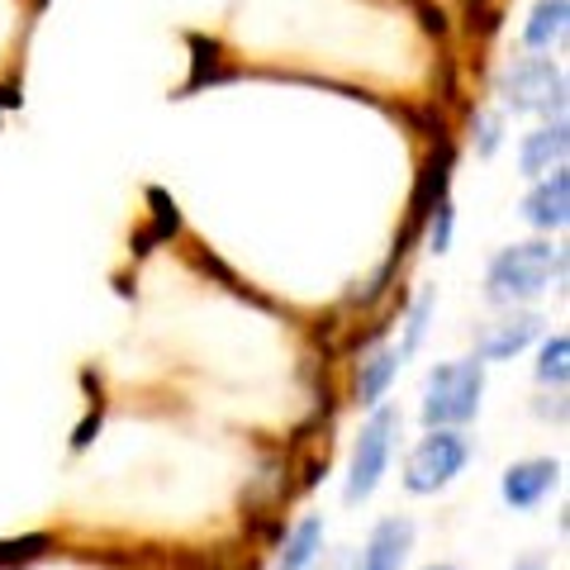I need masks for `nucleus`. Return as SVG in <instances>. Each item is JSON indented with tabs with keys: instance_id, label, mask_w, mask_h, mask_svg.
<instances>
[{
	"instance_id": "obj_1",
	"label": "nucleus",
	"mask_w": 570,
	"mask_h": 570,
	"mask_svg": "<svg viewBox=\"0 0 570 570\" xmlns=\"http://www.w3.org/2000/svg\"><path fill=\"white\" fill-rule=\"evenodd\" d=\"M566 276V253L551 243H519V247H504L494 262H490V276H485V291L494 305H523V299H538L551 281Z\"/></svg>"
},
{
	"instance_id": "obj_2",
	"label": "nucleus",
	"mask_w": 570,
	"mask_h": 570,
	"mask_svg": "<svg viewBox=\"0 0 570 570\" xmlns=\"http://www.w3.org/2000/svg\"><path fill=\"white\" fill-rule=\"evenodd\" d=\"M480 395H485V362L466 356V362H448L428 376V395H423V423L428 428H456L475 419Z\"/></svg>"
},
{
	"instance_id": "obj_3",
	"label": "nucleus",
	"mask_w": 570,
	"mask_h": 570,
	"mask_svg": "<svg viewBox=\"0 0 570 570\" xmlns=\"http://www.w3.org/2000/svg\"><path fill=\"white\" fill-rule=\"evenodd\" d=\"M471 461V442L461 433H448V428H433L414 452H409V466H404V485L414 494H433L442 485H452L461 475V466Z\"/></svg>"
},
{
	"instance_id": "obj_4",
	"label": "nucleus",
	"mask_w": 570,
	"mask_h": 570,
	"mask_svg": "<svg viewBox=\"0 0 570 570\" xmlns=\"http://www.w3.org/2000/svg\"><path fill=\"white\" fill-rule=\"evenodd\" d=\"M395 433H400V414L395 409H376L371 423L362 428L352 448V471H347V504H362V499L381 485V475L390 466V448H395Z\"/></svg>"
},
{
	"instance_id": "obj_5",
	"label": "nucleus",
	"mask_w": 570,
	"mask_h": 570,
	"mask_svg": "<svg viewBox=\"0 0 570 570\" xmlns=\"http://www.w3.org/2000/svg\"><path fill=\"white\" fill-rule=\"evenodd\" d=\"M504 105L519 115H561L566 110V77L561 67H551L542 58H528L519 67L504 71Z\"/></svg>"
},
{
	"instance_id": "obj_6",
	"label": "nucleus",
	"mask_w": 570,
	"mask_h": 570,
	"mask_svg": "<svg viewBox=\"0 0 570 570\" xmlns=\"http://www.w3.org/2000/svg\"><path fill=\"white\" fill-rule=\"evenodd\" d=\"M557 480H561L557 461L538 456V461H519V466H509L499 490H504V504H513V509H538L542 499L557 490Z\"/></svg>"
},
{
	"instance_id": "obj_7",
	"label": "nucleus",
	"mask_w": 570,
	"mask_h": 570,
	"mask_svg": "<svg viewBox=\"0 0 570 570\" xmlns=\"http://www.w3.org/2000/svg\"><path fill=\"white\" fill-rule=\"evenodd\" d=\"M409 551H414V523L385 519V523H376V532H371L366 551L356 557V570H400L409 561Z\"/></svg>"
},
{
	"instance_id": "obj_8",
	"label": "nucleus",
	"mask_w": 570,
	"mask_h": 570,
	"mask_svg": "<svg viewBox=\"0 0 570 570\" xmlns=\"http://www.w3.org/2000/svg\"><path fill=\"white\" fill-rule=\"evenodd\" d=\"M523 219L532 228H566V219H570V176H566V167L542 176L538 190L523 200Z\"/></svg>"
},
{
	"instance_id": "obj_9",
	"label": "nucleus",
	"mask_w": 570,
	"mask_h": 570,
	"mask_svg": "<svg viewBox=\"0 0 570 570\" xmlns=\"http://www.w3.org/2000/svg\"><path fill=\"white\" fill-rule=\"evenodd\" d=\"M538 333H542V318L538 314H509V318H499V324H490L485 333H480L475 356H480V362H504V356L523 352Z\"/></svg>"
},
{
	"instance_id": "obj_10",
	"label": "nucleus",
	"mask_w": 570,
	"mask_h": 570,
	"mask_svg": "<svg viewBox=\"0 0 570 570\" xmlns=\"http://www.w3.org/2000/svg\"><path fill=\"white\" fill-rule=\"evenodd\" d=\"M566 153H570V138H566V124H547V129L538 134H528L523 138V148H519V171L523 176H547V171H557L566 167Z\"/></svg>"
},
{
	"instance_id": "obj_11",
	"label": "nucleus",
	"mask_w": 570,
	"mask_h": 570,
	"mask_svg": "<svg viewBox=\"0 0 570 570\" xmlns=\"http://www.w3.org/2000/svg\"><path fill=\"white\" fill-rule=\"evenodd\" d=\"M566 20H570V0H538V10H532V20L523 29L528 48L551 52V48L566 39Z\"/></svg>"
},
{
	"instance_id": "obj_12",
	"label": "nucleus",
	"mask_w": 570,
	"mask_h": 570,
	"mask_svg": "<svg viewBox=\"0 0 570 570\" xmlns=\"http://www.w3.org/2000/svg\"><path fill=\"white\" fill-rule=\"evenodd\" d=\"M395 371H400V352H390V347H376L362 362V376H356V390H362V404H381V395L390 390V381H395Z\"/></svg>"
},
{
	"instance_id": "obj_13",
	"label": "nucleus",
	"mask_w": 570,
	"mask_h": 570,
	"mask_svg": "<svg viewBox=\"0 0 570 570\" xmlns=\"http://www.w3.org/2000/svg\"><path fill=\"white\" fill-rule=\"evenodd\" d=\"M318 547H324V523H318V519H305V523L291 532V542H285L276 570H309L314 557H318Z\"/></svg>"
},
{
	"instance_id": "obj_14",
	"label": "nucleus",
	"mask_w": 570,
	"mask_h": 570,
	"mask_svg": "<svg viewBox=\"0 0 570 570\" xmlns=\"http://www.w3.org/2000/svg\"><path fill=\"white\" fill-rule=\"evenodd\" d=\"M566 376H570V337H551V343L542 347V362H538V381L542 385H566Z\"/></svg>"
},
{
	"instance_id": "obj_15",
	"label": "nucleus",
	"mask_w": 570,
	"mask_h": 570,
	"mask_svg": "<svg viewBox=\"0 0 570 570\" xmlns=\"http://www.w3.org/2000/svg\"><path fill=\"white\" fill-rule=\"evenodd\" d=\"M428 309H433V291H423L419 299H414V314H409V333H404V347H395L400 352V362L409 352H414L419 343H423V328H428Z\"/></svg>"
},
{
	"instance_id": "obj_16",
	"label": "nucleus",
	"mask_w": 570,
	"mask_h": 570,
	"mask_svg": "<svg viewBox=\"0 0 570 570\" xmlns=\"http://www.w3.org/2000/svg\"><path fill=\"white\" fill-rule=\"evenodd\" d=\"M452 219H456L452 205L442 200V205H438V219H433V234H428V243H433V253H448V247H452Z\"/></svg>"
},
{
	"instance_id": "obj_17",
	"label": "nucleus",
	"mask_w": 570,
	"mask_h": 570,
	"mask_svg": "<svg viewBox=\"0 0 570 570\" xmlns=\"http://www.w3.org/2000/svg\"><path fill=\"white\" fill-rule=\"evenodd\" d=\"M499 129H504V124H499V115H490V110H485V115H475V134H480V153H485V157H490V153L499 148Z\"/></svg>"
},
{
	"instance_id": "obj_18",
	"label": "nucleus",
	"mask_w": 570,
	"mask_h": 570,
	"mask_svg": "<svg viewBox=\"0 0 570 570\" xmlns=\"http://www.w3.org/2000/svg\"><path fill=\"white\" fill-rule=\"evenodd\" d=\"M513 570H547V561H542V557H532V561H519Z\"/></svg>"
},
{
	"instance_id": "obj_19",
	"label": "nucleus",
	"mask_w": 570,
	"mask_h": 570,
	"mask_svg": "<svg viewBox=\"0 0 570 570\" xmlns=\"http://www.w3.org/2000/svg\"><path fill=\"white\" fill-rule=\"evenodd\" d=\"M318 570H343V561H328V566H318Z\"/></svg>"
},
{
	"instance_id": "obj_20",
	"label": "nucleus",
	"mask_w": 570,
	"mask_h": 570,
	"mask_svg": "<svg viewBox=\"0 0 570 570\" xmlns=\"http://www.w3.org/2000/svg\"><path fill=\"white\" fill-rule=\"evenodd\" d=\"M428 570H461V566H428Z\"/></svg>"
}]
</instances>
